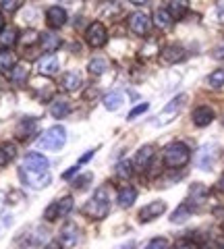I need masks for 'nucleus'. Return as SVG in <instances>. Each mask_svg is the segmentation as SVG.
<instances>
[{
  "label": "nucleus",
  "instance_id": "nucleus-1",
  "mask_svg": "<svg viewBox=\"0 0 224 249\" xmlns=\"http://www.w3.org/2000/svg\"><path fill=\"white\" fill-rule=\"evenodd\" d=\"M108 210H110V199H108V187H100V189L94 193V197H91L86 208H83V212H86L89 218H106L108 216Z\"/></svg>",
  "mask_w": 224,
  "mask_h": 249
},
{
  "label": "nucleus",
  "instance_id": "nucleus-2",
  "mask_svg": "<svg viewBox=\"0 0 224 249\" xmlns=\"http://www.w3.org/2000/svg\"><path fill=\"white\" fill-rule=\"evenodd\" d=\"M65 143H67V129L60 127V124H56V127H50L40 139H37L40 150H48V152H58Z\"/></svg>",
  "mask_w": 224,
  "mask_h": 249
},
{
  "label": "nucleus",
  "instance_id": "nucleus-3",
  "mask_svg": "<svg viewBox=\"0 0 224 249\" xmlns=\"http://www.w3.org/2000/svg\"><path fill=\"white\" fill-rule=\"evenodd\" d=\"M189 158H191L189 147L185 143H181V142L171 143L164 150V164L168 168H183L189 162Z\"/></svg>",
  "mask_w": 224,
  "mask_h": 249
},
{
  "label": "nucleus",
  "instance_id": "nucleus-4",
  "mask_svg": "<svg viewBox=\"0 0 224 249\" xmlns=\"http://www.w3.org/2000/svg\"><path fill=\"white\" fill-rule=\"evenodd\" d=\"M183 102H185V96H176L172 102H168V104L158 112V116L152 121V124H156V127H164V124L172 123L176 116H179V110H181Z\"/></svg>",
  "mask_w": 224,
  "mask_h": 249
},
{
  "label": "nucleus",
  "instance_id": "nucleus-5",
  "mask_svg": "<svg viewBox=\"0 0 224 249\" xmlns=\"http://www.w3.org/2000/svg\"><path fill=\"white\" fill-rule=\"evenodd\" d=\"M19 177H21V181L27 187H32V189H44V187H48L52 183L50 173H37V170H27L21 166H19Z\"/></svg>",
  "mask_w": 224,
  "mask_h": 249
},
{
  "label": "nucleus",
  "instance_id": "nucleus-6",
  "mask_svg": "<svg viewBox=\"0 0 224 249\" xmlns=\"http://www.w3.org/2000/svg\"><path fill=\"white\" fill-rule=\"evenodd\" d=\"M86 40L91 48H102V46L108 42V31L100 21H94L86 31Z\"/></svg>",
  "mask_w": 224,
  "mask_h": 249
},
{
  "label": "nucleus",
  "instance_id": "nucleus-7",
  "mask_svg": "<svg viewBox=\"0 0 224 249\" xmlns=\"http://www.w3.org/2000/svg\"><path fill=\"white\" fill-rule=\"evenodd\" d=\"M152 23L154 21L150 19V15L145 13H133L129 17V27L135 36H148L152 31Z\"/></svg>",
  "mask_w": 224,
  "mask_h": 249
},
{
  "label": "nucleus",
  "instance_id": "nucleus-8",
  "mask_svg": "<svg viewBox=\"0 0 224 249\" xmlns=\"http://www.w3.org/2000/svg\"><path fill=\"white\" fill-rule=\"evenodd\" d=\"M21 168L37 170V173H48V168H50V160L46 158V156H42V154L32 152V154H27L25 158H23Z\"/></svg>",
  "mask_w": 224,
  "mask_h": 249
},
{
  "label": "nucleus",
  "instance_id": "nucleus-9",
  "mask_svg": "<svg viewBox=\"0 0 224 249\" xmlns=\"http://www.w3.org/2000/svg\"><path fill=\"white\" fill-rule=\"evenodd\" d=\"M216 156H218V150H216L214 143H206L202 150L197 152V166L202 170H212L214 162H216Z\"/></svg>",
  "mask_w": 224,
  "mask_h": 249
},
{
  "label": "nucleus",
  "instance_id": "nucleus-10",
  "mask_svg": "<svg viewBox=\"0 0 224 249\" xmlns=\"http://www.w3.org/2000/svg\"><path fill=\"white\" fill-rule=\"evenodd\" d=\"M60 245L65 249H75L79 245V229H77V224L69 222L63 227V231H60Z\"/></svg>",
  "mask_w": 224,
  "mask_h": 249
},
{
  "label": "nucleus",
  "instance_id": "nucleus-11",
  "mask_svg": "<svg viewBox=\"0 0 224 249\" xmlns=\"http://www.w3.org/2000/svg\"><path fill=\"white\" fill-rule=\"evenodd\" d=\"M166 212V204L162 199H156L148 204L145 208H141V212H139V220L141 222H150V220H156L158 216H162Z\"/></svg>",
  "mask_w": 224,
  "mask_h": 249
},
{
  "label": "nucleus",
  "instance_id": "nucleus-12",
  "mask_svg": "<svg viewBox=\"0 0 224 249\" xmlns=\"http://www.w3.org/2000/svg\"><path fill=\"white\" fill-rule=\"evenodd\" d=\"M46 23L52 27V29H58L67 23V11L63 6H50L48 13H46Z\"/></svg>",
  "mask_w": 224,
  "mask_h": 249
},
{
  "label": "nucleus",
  "instance_id": "nucleus-13",
  "mask_svg": "<svg viewBox=\"0 0 224 249\" xmlns=\"http://www.w3.org/2000/svg\"><path fill=\"white\" fill-rule=\"evenodd\" d=\"M58 67H60V62H58V58L54 56V54H46V56H42L40 60H37V71H40L42 75L58 73Z\"/></svg>",
  "mask_w": 224,
  "mask_h": 249
},
{
  "label": "nucleus",
  "instance_id": "nucleus-14",
  "mask_svg": "<svg viewBox=\"0 0 224 249\" xmlns=\"http://www.w3.org/2000/svg\"><path fill=\"white\" fill-rule=\"evenodd\" d=\"M160 56L166 65H176V62H181L185 58V50L181 48V46L172 44V46H166V48L160 52Z\"/></svg>",
  "mask_w": 224,
  "mask_h": 249
},
{
  "label": "nucleus",
  "instance_id": "nucleus-15",
  "mask_svg": "<svg viewBox=\"0 0 224 249\" xmlns=\"http://www.w3.org/2000/svg\"><path fill=\"white\" fill-rule=\"evenodd\" d=\"M81 85H83V79L77 71H69V73H65L63 77H60V88H63L65 91H77Z\"/></svg>",
  "mask_w": 224,
  "mask_h": 249
},
{
  "label": "nucleus",
  "instance_id": "nucleus-16",
  "mask_svg": "<svg viewBox=\"0 0 224 249\" xmlns=\"http://www.w3.org/2000/svg\"><path fill=\"white\" fill-rule=\"evenodd\" d=\"M152 158H154V147L152 145H143L141 150L137 152L135 160H133V166L137 170H145L150 164H152Z\"/></svg>",
  "mask_w": 224,
  "mask_h": 249
},
{
  "label": "nucleus",
  "instance_id": "nucleus-17",
  "mask_svg": "<svg viewBox=\"0 0 224 249\" xmlns=\"http://www.w3.org/2000/svg\"><path fill=\"white\" fill-rule=\"evenodd\" d=\"M214 121V110L210 106H199L193 110V123L197 124V127H207Z\"/></svg>",
  "mask_w": 224,
  "mask_h": 249
},
{
  "label": "nucleus",
  "instance_id": "nucleus-18",
  "mask_svg": "<svg viewBox=\"0 0 224 249\" xmlns=\"http://www.w3.org/2000/svg\"><path fill=\"white\" fill-rule=\"evenodd\" d=\"M135 199H137V189L135 187H122V189L119 191V196H117V204L121 208H131L135 204Z\"/></svg>",
  "mask_w": 224,
  "mask_h": 249
},
{
  "label": "nucleus",
  "instance_id": "nucleus-19",
  "mask_svg": "<svg viewBox=\"0 0 224 249\" xmlns=\"http://www.w3.org/2000/svg\"><path fill=\"white\" fill-rule=\"evenodd\" d=\"M40 42H42V48H44L46 52H50V54L63 46V40H60L56 34H52V31H46V34H42Z\"/></svg>",
  "mask_w": 224,
  "mask_h": 249
},
{
  "label": "nucleus",
  "instance_id": "nucleus-20",
  "mask_svg": "<svg viewBox=\"0 0 224 249\" xmlns=\"http://www.w3.org/2000/svg\"><path fill=\"white\" fill-rule=\"evenodd\" d=\"M19 42V31L15 27H4L0 31V48H13Z\"/></svg>",
  "mask_w": 224,
  "mask_h": 249
},
{
  "label": "nucleus",
  "instance_id": "nucleus-21",
  "mask_svg": "<svg viewBox=\"0 0 224 249\" xmlns=\"http://www.w3.org/2000/svg\"><path fill=\"white\" fill-rule=\"evenodd\" d=\"M191 214H193V206L189 204V201H185V204H181L179 208L172 212V216H171V222H174V224H181V222H185V220H189L191 218Z\"/></svg>",
  "mask_w": 224,
  "mask_h": 249
},
{
  "label": "nucleus",
  "instance_id": "nucleus-22",
  "mask_svg": "<svg viewBox=\"0 0 224 249\" xmlns=\"http://www.w3.org/2000/svg\"><path fill=\"white\" fill-rule=\"evenodd\" d=\"M27 77H29V67L23 65V62H17V65L13 67V71H11V81L15 85H23L27 81Z\"/></svg>",
  "mask_w": 224,
  "mask_h": 249
},
{
  "label": "nucleus",
  "instance_id": "nucleus-23",
  "mask_svg": "<svg viewBox=\"0 0 224 249\" xmlns=\"http://www.w3.org/2000/svg\"><path fill=\"white\" fill-rule=\"evenodd\" d=\"M187 11H189V0H171V4H168V13H171L172 19H183Z\"/></svg>",
  "mask_w": 224,
  "mask_h": 249
},
{
  "label": "nucleus",
  "instance_id": "nucleus-24",
  "mask_svg": "<svg viewBox=\"0 0 224 249\" xmlns=\"http://www.w3.org/2000/svg\"><path fill=\"white\" fill-rule=\"evenodd\" d=\"M125 96H122V91H110V93H106L104 96V106H106V110H119V108L122 106V100Z\"/></svg>",
  "mask_w": 224,
  "mask_h": 249
},
{
  "label": "nucleus",
  "instance_id": "nucleus-25",
  "mask_svg": "<svg viewBox=\"0 0 224 249\" xmlns=\"http://www.w3.org/2000/svg\"><path fill=\"white\" fill-rule=\"evenodd\" d=\"M15 156H17V145L11 143V142L0 143V166H6Z\"/></svg>",
  "mask_w": 224,
  "mask_h": 249
},
{
  "label": "nucleus",
  "instance_id": "nucleus-26",
  "mask_svg": "<svg viewBox=\"0 0 224 249\" xmlns=\"http://www.w3.org/2000/svg\"><path fill=\"white\" fill-rule=\"evenodd\" d=\"M152 21L156 23V25L160 27V29H168L172 25V17H171V13H168V9H158L156 13H154V17H152Z\"/></svg>",
  "mask_w": 224,
  "mask_h": 249
},
{
  "label": "nucleus",
  "instance_id": "nucleus-27",
  "mask_svg": "<svg viewBox=\"0 0 224 249\" xmlns=\"http://www.w3.org/2000/svg\"><path fill=\"white\" fill-rule=\"evenodd\" d=\"M69 112H71V104H69L67 100H54L52 106H50V114L54 119H63V116H67Z\"/></svg>",
  "mask_w": 224,
  "mask_h": 249
},
{
  "label": "nucleus",
  "instance_id": "nucleus-28",
  "mask_svg": "<svg viewBox=\"0 0 224 249\" xmlns=\"http://www.w3.org/2000/svg\"><path fill=\"white\" fill-rule=\"evenodd\" d=\"M15 65H17V56L9 50H0V73L13 71Z\"/></svg>",
  "mask_w": 224,
  "mask_h": 249
},
{
  "label": "nucleus",
  "instance_id": "nucleus-29",
  "mask_svg": "<svg viewBox=\"0 0 224 249\" xmlns=\"http://www.w3.org/2000/svg\"><path fill=\"white\" fill-rule=\"evenodd\" d=\"M106 69H108V60L104 56H96V58H91L89 60V65H87V71L91 75H104L106 73Z\"/></svg>",
  "mask_w": 224,
  "mask_h": 249
},
{
  "label": "nucleus",
  "instance_id": "nucleus-30",
  "mask_svg": "<svg viewBox=\"0 0 224 249\" xmlns=\"http://www.w3.org/2000/svg\"><path fill=\"white\" fill-rule=\"evenodd\" d=\"M117 177L119 178H131V175H133V162H129V160H122L117 164Z\"/></svg>",
  "mask_w": 224,
  "mask_h": 249
},
{
  "label": "nucleus",
  "instance_id": "nucleus-31",
  "mask_svg": "<svg viewBox=\"0 0 224 249\" xmlns=\"http://www.w3.org/2000/svg\"><path fill=\"white\" fill-rule=\"evenodd\" d=\"M207 85H210V88H222L224 85V69H218V71L207 75Z\"/></svg>",
  "mask_w": 224,
  "mask_h": 249
},
{
  "label": "nucleus",
  "instance_id": "nucleus-32",
  "mask_svg": "<svg viewBox=\"0 0 224 249\" xmlns=\"http://www.w3.org/2000/svg\"><path fill=\"white\" fill-rule=\"evenodd\" d=\"M56 206H58V216H67V214L73 210V197L67 196V197H63V199H58Z\"/></svg>",
  "mask_w": 224,
  "mask_h": 249
},
{
  "label": "nucleus",
  "instance_id": "nucleus-33",
  "mask_svg": "<svg viewBox=\"0 0 224 249\" xmlns=\"http://www.w3.org/2000/svg\"><path fill=\"white\" fill-rule=\"evenodd\" d=\"M21 6V0H0V9L4 13H15Z\"/></svg>",
  "mask_w": 224,
  "mask_h": 249
},
{
  "label": "nucleus",
  "instance_id": "nucleus-34",
  "mask_svg": "<svg viewBox=\"0 0 224 249\" xmlns=\"http://www.w3.org/2000/svg\"><path fill=\"white\" fill-rule=\"evenodd\" d=\"M145 249H168V241L164 237H156L145 245Z\"/></svg>",
  "mask_w": 224,
  "mask_h": 249
},
{
  "label": "nucleus",
  "instance_id": "nucleus-35",
  "mask_svg": "<svg viewBox=\"0 0 224 249\" xmlns=\"http://www.w3.org/2000/svg\"><path fill=\"white\" fill-rule=\"evenodd\" d=\"M44 218H46V220H56V218H58V206H56V201H54V204H50L48 208H46Z\"/></svg>",
  "mask_w": 224,
  "mask_h": 249
},
{
  "label": "nucleus",
  "instance_id": "nucleus-36",
  "mask_svg": "<svg viewBox=\"0 0 224 249\" xmlns=\"http://www.w3.org/2000/svg\"><path fill=\"white\" fill-rule=\"evenodd\" d=\"M148 108H150V104H139V106H135V108H133V110H131V112H129V116H127V119H129V121H135V119H137V116H139V114L148 112Z\"/></svg>",
  "mask_w": 224,
  "mask_h": 249
},
{
  "label": "nucleus",
  "instance_id": "nucleus-37",
  "mask_svg": "<svg viewBox=\"0 0 224 249\" xmlns=\"http://www.w3.org/2000/svg\"><path fill=\"white\" fill-rule=\"evenodd\" d=\"M89 181H91V175L87 173V175H83V177L77 178V181L73 183V187H75V189H79V191H83V189H86V187L89 185Z\"/></svg>",
  "mask_w": 224,
  "mask_h": 249
},
{
  "label": "nucleus",
  "instance_id": "nucleus-38",
  "mask_svg": "<svg viewBox=\"0 0 224 249\" xmlns=\"http://www.w3.org/2000/svg\"><path fill=\"white\" fill-rule=\"evenodd\" d=\"M174 249H197V245H195V243H191V241H181V243L176 245Z\"/></svg>",
  "mask_w": 224,
  "mask_h": 249
},
{
  "label": "nucleus",
  "instance_id": "nucleus-39",
  "mask_svg": "<svg viewBox=\"0 0 224 249\" xmlns=\"http://www.w3.org/2000/svg\"><path fill=\"white\" fill-rule=\"evenodd\" d=\"M214 58H218V60H222V58H224V44H222V46H218V48L214 50Z\"/></svg>",
  "mask_w": 224,
  "mask_h": 249
},
{
  "label": "nucleus",
  "instance_id": "nucleus-40",
  "mask_svg": "<svg viewBox=\"0 0 224 249\" xmlns=\"http://www.w3.org/2000/svg\"><path fill=\"white\" fill-rule=\"evenodd\" d=\"M77 170H79V164H75L71 170H67V173H63V178H71V177L77 173Z\"/></svg>",
  "mask_w": 224,
  "mask_h": 249
},
{
  "label": "nucleus",
  "instance_id": "nucleus-41",
  "mask_svg": "<svg viewBox=\"0 0 224 249\" xmlns=\"http://www.w3.org/2000/svg\"><path fill=\"white\" fill-rule=\"evenodd\" d=\"M135 247V243H133V241H129V243H122V245H119L117 249H133Z\"/></svg>",
  "mask_w": 224,
  "mask_h": 249
},
{
  "label": "nucleus",
  "instance_id": "nucleus-42",
  "mask_svg": "<svg viewBox=\"0 0 224 249\" xmlns=\"http://www.w3.org/2000/svg\"><path fill=\"white\" fill-rule=\"evenodd\" d=\"M4 204H6V196H4V191H0V210L4 208Z\"/></svg>",
  "mask_w": 224,
  "mask_h": 249
},
{
  "label": "nucleus",
  "instance_id": "nucleus-43",
  "mask_svg": "<svg viewBox=\"0 0 224 249\" xmlns=\"http://www.w3.org/2000/svg\"><path fill=\"white\" fill-rule=\"evenodd\" d=\"M129 2H133V4H137V6H141V4H148L150 0H129Z\"/></svg>",
  "mask_w": 224,
  "mask_h": 249
},
{
  "label": "nucleus",
  "instance_id": "nucleus-44",
  "mask_svg": "<svg viewBox=\"0 0 224 249\" xmlns=\"http://www.w3.org/2000/svg\"><path fill=\"white\" fill-rule=\"evenodd\" d=\"M218 189H220V191H224V175L220 177V181H218Z\"/></svg>",
  "mask_w": 224,
  "mask_h": 249
},
{
  "label": "nucleus",
  "instance_id": "nucleus-45",
  "mask_svg": "<svg viewBox=\"0 0 224 249\" xmlns=\"http://www.w3.org/2000/svg\"><path fill=\"white\" fill-rule=\"evenodd\" d=\"M46 249H58V243H50V245L46 247Z\"/></svg>",
  "mask_w": 224,
  "mask_h": 249
},
{
  "label": "nucleus",
  "instance_id": "nucleus-46",
  "mask_svg": "<svg viewBox=\"0 0 224 249\" xmlns=\"http://www.w3.org/2000/svg\"><path fill=\"white\" fill-rule=\"evenodd\" d=\"M4 29V19H2V15H0V31Z\"/></svg>",
  "mask_w": 224,
  "mask_h": 249
},
{
  "label": "nucleus",
  "instance_id": "nucleus-47",
  "mask_svg": "<svg viewBox=\"0 0 224 249\" xmlns=\"http://www.w3.org/2000/svg\"><path fill=\"white\" fill-rule=\"evenodd\" d=\"M220 249H224V245H222V247H220Z\"/></svg>",
  "mask_w": 224,
  "mask_h": 249
}]
</instances>
